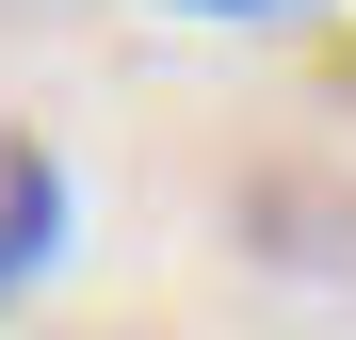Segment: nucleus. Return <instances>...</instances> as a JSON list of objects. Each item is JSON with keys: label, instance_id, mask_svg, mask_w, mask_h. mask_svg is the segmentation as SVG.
I'll return each mask as SVG.
<instances>
[{"label": "nucleus", "instance_id": "obj_1", "mask_svg": "<svg viewBox=\"0 0 356 340\" xmlns=\"http://www.w3.org/2000/svg\"><path fill=\"white\" fill-rule=\"evenodd\" d=\"M49 243H65V162H49L33 130H0V292H33Z\"/></svg>", "mask_w": 356, "mask_h": 340}, {"label": "nucleus", "instance_id": "obj_2", "mask_svg": "<svg viewBox=\"0 0 356 340\" xmlns=\"http://www.w3.org/2000/svg\"><path fill=\"white\" fill-rule=\"evenodd\" d=\"M178 17H275V0H178Z\"/></svg>", "mask_w": 356, "mask_h": 340}]
</instances>
